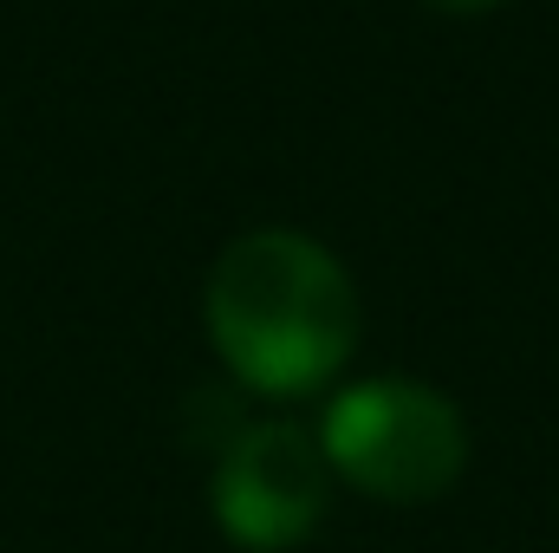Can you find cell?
<instances>
[{
    "label": "cell",
    "mask_w": 559,
    "mask_h": 553,
    "mask_svg": "<svg viewBox=\"0 0 559 553\" xmlns=\"http://www.w3.org/2000/svg\"><path fill=\"white\" fill-rule=\"evenodd\" d=\"M312 430H319L332 482L384 508L442 502L468 475V456H475L462 404L436 391L429 378H404V372L332 391V404Z\"/></svg>",
    "instance_id": "7a4b0ae2"
},
{
    "label": "cell",
    "mask_w": 559,
    "mask_h": 553,
    "mask_svg": "<svg viewBox=\"0 0 559 553\" xmlns=\"http://www.w3.org/2000/svg\"><path fill=\"white\" fill-rule=\"evenodd\" d=\"M202 332L241 391L293 404L338 385L365 306L345 261L306 228H248L202 280Z\"/></svg>",
    "instance_id": "6da1fadb"
},
{
    "label": "cell",
    "mask_w": 559,
    "mask_h": 553,
    "mask_svg": "<svg viewBox=\"0 0 559 553\" xmlns=\"http://www.w3.org/2000/svg\"><path fill=\"white\" fill-rule=\"evenodd\" d=\"M436 13H488V7H501V0H429Z\"/></svg>",
    "instance_id": "277c9868"
},
{
    "label": "cell",
    "mask_w": 559,
    "mask_h": 553,
    "mask_svg": "<svg viewBox=\"0 0 559 553\" xmlns=\"http://www.w3.org/2000/svg\"><path fill=\"white\" fill-rule=\"evenodd\" d=\"M332 469L319 430L299 416H248L241 436L209 462V515L241 553L306 548L332 515Z\"/></svg>",
    "instance_id": "3957f363"
}]
</instances>
